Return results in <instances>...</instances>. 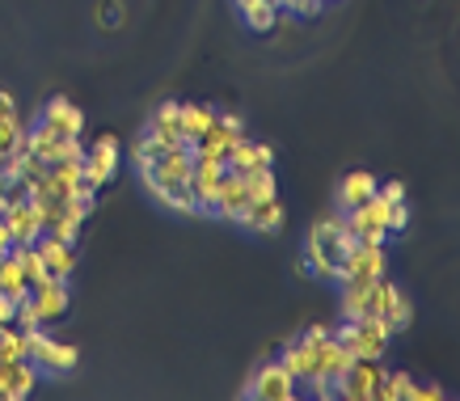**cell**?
Instances as JSON below:
<instances>
[{
  "label": "cell",
  "mask_w": 460,
  "mask_h": 401,
  "mask_svg": "<svg viewBox=\"0 0 460 401\" xmlns=\"http://www.w3.org/2000/svg\"><path fill=\"white\" fill-rule=\"evenodd\" d=\"M9 249H13L17 258H22V271H26V283H30V288H42L47 279H56L51 271H47V263L39 258V249H34V245H9Z\"/></svg>",
  "instance_id": "obj_28"
},
{
  "label": "cell",
  "mask_w": 460,
  "mask_h": 401,
  "mask_svg": "<svg viewBox=\"0 0 460 401\" xmlns=\"http://www.w3.org/2000/svg\"><path fill=\"white\" fill-rule=\"evenodd\" d=\"M34 249H39V258L47 263V271L68 283L72 271H76V245H72V241H59V236H51V233H42L39 241H34Z\"/></svg>",
  "instance_id": "obj_16"
},
{
  "label": "cell",
  "mask_w": 460,
  "mask_h": 401,
  "mask_svg": "<svg viewBox=\"0 0 460 401\" xmlns=\"http://www.w3.org/2000/svg\"><path fill=\"white\" fill-rule=\"evenodd\" d=\"M178 106L181 102H161V106L148 114V127H144V131L153 139H161L165 148H181V144H186V139H181V127H178Z\"/></svg>",
  "instance_id": "obj_19"
},
{
  "label": "cell",
  "mask_w": 460,
  "mask_h": 401,
  "mask_svg": "<svg viewBox=\"0 0 460 401\" xmlns=\"http://www.w3.org/2000/svg\"><path fill=\"white\" fill-rule=\"evenodd\" d=\"M410 228V203L405 199H397V203H389V233H405Z\"/></svg>",
  "instance_id": "obj_34"
},
{
  "label": "cell",
  "mask_w": 460,
  "mask_h": 401,
  "mask_svg": "<svg viewBox=\"0 0 460 401\" xmlns=\"http://www.w3.org/2000/svg\"><path fill=\"white\" fill-rule=\"evenodd\" d=\"M380 372H385V360H350L347 372L338 376L334 385V397L342 401H372L380 385Z\"/></svg>",
  "instance_id": "obj_8"
},
{
  "label": "cell",
  "mask_w": 460,
  "mask_h": 401,
  "mask_svg": "<svg viewBox=\"0 0 460 401\" xmlns=\"http://www.w3.org/2000/svg\"><path fill=\"white\" fill-rule=\"evenodd\" d=\"M283 203H279V194H270V199H258V203H250V211H245V228L258 236H275L283 228Z\"/></svg>",
  "instance_id": "obj_18"
},
{
  "label": "cell",
  "mask_w": 460,
  "mask_h": 401,
  "mask_svg": "<svg viewBox=\"0 0 460 401\" xmlns=\"http://www.w3.org/2000/svg\"><path fill=\"white\" fill-rule=\"evenodd\" d=\"M30 300H34V308H39V321L42 325H51V321H59L64 313H68V283L64 279H47L42 288H30Z\"/></svg>",
  "instance_id": "obj_17"
},
{
  "label": "cell",
  "mask_w": 460,
  "mask_h": 401,
  "mask_svg": "<svg viewBox=\"0 0 460 401\" xmlns=\"http://www.w3.org/2000/svg\"><path fill=\"white\" fill-rule=\"evenodd\" d=\"M241 136H245V119H241V114H220L216 111V123L190 144V153L228 165V153H233V144H237Z\"/></svg>",
  "instance_id": "obj_6"
},
{
  "label": "cell",
  "mask_w": 460,
  "mask_h": 401,
  "mask_svg": "<svg viewBox=\"0 0 460 401\" xmlns=\"http://www.w3.org/2000/svg\"><path fill=\"white\" fill-rule=\"evenodd\" d=\"M376 174H367V169H350L347 178L338 182V211L347 216L350 208H359L363 199H372L376 194Z\"/></svg>",
  "instance_id": "obj_20"
},
{
  "label": "cell",
  "mask_w": 460,
  "mask_h": 401,
  "mask_svg": "<svg viewBox=\"0 0 460 401\" xmlns=\"http://www.w3.org/2000/svg\"><path fill=\"white\" fill-rule=\"evenodd\" d=\"M224 169L220 161H208V156H195V169H190V194L199 203V216H211V203H216V191L224 182Z\"/></svg>",
  "instance_id": "obj_14"
},
{
  "label": "cell",
  "mask_w": 460,
  "mask_h": 401,
  "mask_svg": "<svg viewBox=\"0 0 460 401\" xmlns=\"http://www.w3.org/2000/svg\"><path fill=\"white\" fill-rule=\"evenodd\" d=\"M211 123H216V106H208V102H181L178 106V127L186 144H195Z\"/></svg>",
  "instance_id": "obj_23"
},
{
  "label": "cell",
  "mask_w": 460,
  "mask_h": 401,
  "mask_svg": "<svg viewBox=\"0 0 460 401\" xmlns=\"http://www.w3.org/2000/svg\"><path fill=\"white\" fill-rule=\"evenodd\" d=\"M338 343L347 346L350 360H385L393 346V334L389 325L380 317H355V321H342L338 330H330Z\"/></svg>",
  "instance_id": "obj_2"
},
{
  "label": "cell",
  "mask_w": 460,
  "mask_h": 401,
  "mask_svg": "<svg viewBox=\"0 0 460 401\" xmlns=\"http://www.w3.org/2000/svg\"><path fill=\"white\" fill-rule=\"evenodd\" d=\"M13 245V236H9V228H4V216H0V249Z\"/></svg>",
  "instance_id": "obj_40"
},
{
  "label": "cell",
  "mask_w": 460,
  "mask_h": 401,
  "mask_svg": "<svg viewBox=\"0 0 460 401\" xmlns=\"http://www.w3.org/2000/svg\"><path fill=\"white\" fill-rule=\"evenodd\" d=\"M245 178V191H250V203L258 199H270V194H279V182H275V165H258L250 174H241Z\"/></svg>",
  "instance_id": "obj_27"
},
{
  "label": "cell",
  "mask_w": 460,
  "mask_h": 401,
  "mask_svg": "<svg viewBox=\"0 0 460 401\" xmlns=\"http://www.w3.org/2000/svg\"><path fill=\"white\" fill-rule=\"evenodd\" d=\"M156 203L169 211H178V216H199V203L195 194H190V182H181V186H169L165 194H156Z\"/></svg>",
  "instance_id": "obj_29"
},
{
  "label": "cell",
  "mask_w": 460,
  "mask_h": 401,
  "mask_svg": "<svg viewBox=\"0 0 460 401\" xmlns=\"http://www.w3.org/2000/svg\"><path fill=\"white\" fill-rule=\"evenodd\" d=\"M13 114H17L13 94H9V89H0V119H13Z\"/></svg>",
  "instance_id": "obj_39"
},
{
  "label": "cell",
  "mask_w": 460,
  "mask_h": 401,
  "mask_svg": "<svg viewBox=\"0 0 460 401\" xmlns=\"http://www.w3.org/2000/svg\"><path fill=\"white\" fill-rule=\"evenodd\" d=\"M4 360H26V334L17 330L13 321L0 325V363Z\"/></svg>",
  "instance_id": "obj_32"
},
{
  "label": "cell",
  "mask_w": 460,
  "mask_h": 401,
  "mask_svg": "<svg viewBox=\"0 0 460 401\" xmlns=\"http://www.w3.org/2000/svg\"><path fill=\"white\" fill-rule=\"evenodd\" d=\"M380 321L389 325V334L397 338L402 330H410V321H414V300L405 296L397 283H389L385 288V305H380Z\"/></svg>",
  "instance_id": "obj_21"
},
{
  "label": "cell",
  "mask_w": 460,
  "mask_h": 401,
  "mask_svg": "<svg viewBox=\"0 0 460 401\" xmlns=\"http://www.w3.org/2000/svg\"><path fill=\"white\" fill-rule=\"evenodd\" d=\"M245 397H258V401H292L296 397V376L288 372L279 360H270V363H262V368L250 376Z\"/></svg>",
  "instance_id": "obj_10"
},
{
  "label": "cell",
  "mask_w": 460,
  "mask_h": 401,
  "mask_svg": "<svg viewBox=\"0 0 460 401\" xmlns=\"http://www.w3.org/2000/svg\"><path fill=\"white\" fill-rule=\"evenodd\" d=\"M51 136L59 139H72V136H81L84 131V114L76 102H68V97H51L47 106H42V119H39Z\"/></svg>",
  "instance_id": "obj_13"
},
{
  "label": "cell",
  "mask_w": 460,
  "mask_h": 401,
  "mask_svg": "<svg viewBox=\"0 0 460 401\" xmlns=\"http://www.w3.org/2000/svg\"><path fill=\"white\" fill-rule=\"evenodd\" d=\"M102 26L106 30L119 26V0H102Z\"/></svg>",
  "instance_id": "obj_38"
},
{
  "label": "cell",
  "mask_w": 460,
  "mask_h": 401,
  "mask_svg": "<svg viewBox=\"0 0 460 401\" xmlns=\"http://www.w3.org/2000/svg\"><path fill=\"white\" fill-rule=\"evenodd\" d=\"M22 199H30V182L9 178V174H0V211L13 208V203H22Z\"/></svg>",
  "instance_id": "obj_33"
},
{
  "label": "cell",
  "mask_w": 460,
  "mask_h": 401,
  "mask_svg": "<svg viewBox=\"0 0 460 401\" xmlns=\"http://www.w3.org/2000/svg\"><path fill=\"white\" fill-rule=\"evenodd\" d=\"M410 385H414V376L410 372H380V385H376V393H372V401H405L410 397Z\"/></svg>",
  "instance_id": "obj_26"
},
{
  "label": "cell",
  "mask_w": 460,
  "mask_h": 401,
  "mask_svg": "<svg viewBox=\"0 0 460 401\" xmlns=\"http://www.w3.org/2000/svg\"><path fill=\"white\" fill-rule=\"evenodd\" d=\"M355 245V236L347 233V220H342V211L338 216H325L308 228V241H305V271L317 279H334L338 263H342V254Z\"/></svg>",
  "instance_id": "obj_1"
},
{
  "label": "cell",
  "mask_w": 460,
  "mask_h": 401,
  "mask_svg": "<svg viewBox=\"0 0 460 401\" xmlns=\"http://www.w3.org/2000/svg\"><path fill=\"white\" fill-rule=\"evenodd\" d=\"M376 194L385 203H397V199H405V182H376Z\"/></svg>",
  "instance_id": "obj_36"
},
{
  "label": "cell",
  "mask_w": 460,
  "mask_h": 401,
  "mask_svg": "<svg viewBox=\"0 0 460 401\" xmlns=\"http://www.w3.org/2000/svg\"><path fill=\"white\" fill-rule=\"evenodd\" d=\"M380 275H389V254H385V245H367V241H355L334 271V279L342 288L347 283H372Z\"/></svg>",
  "instance_id": "obj_4"
},
{
  "label": "cell",
  "mask_w": 460,
  "mask_h": 401,
  "mask_svg": "<svg viewBox=\"0 0 460 401\" xmlns=\"http://www.w3.org/2000/svg\"><path fill=\"white\" fill-rule=\"evenodd\" d=\"M347 233L355 236V241H367V245H389V203L380 199V194H372V199H363L359 208H350L347 216Z\"/></svg>",
  "instance_id": "obj_5"
},
{
  "label": "cell",
  "mask_w": 460,
  "mask_h": 401,
  "mask_svg": "<svg viewBox=\"0 0 460 401\" xmlns=\"http://www.w3.org/2000/svg\"><path fill=\"white\" fill-rule=\"evenodd\" d=\"M237 13L250 30L266 34V30H275V13H279V9H275L270 0H237Z\"/></svg>",
  "instance_id": "obj_24"
},
{
  "label": "cell",
  "mask_w": 460,
  "mask_h": 401,
  "mask_svg": "<svg viewBox=\"0 0 460 401\" xmlns=\"http://www.w3.org/2000/svg\"><path fill=\"white\" fill-rule=\"evenodd\" d=\"M405 401H444V388H439V385H419V380H414Z\"/></svg>",
  "instance_id": "obj_35"
},
{
  "label": "cell",
  "mask_w": 460,
  "mask_h": 401,
  "mask_svg": "<svg viewBox=\"0 0 460 401\" xmlns=\"http://www.w3.org/2000/svg\"><path fill=\"white\" fill-rule=\"evenodd\" d=\"M347 363H350V355H347V346L338 343L334 334H325L317 343V363H313V393L317 397H334V385H338V376L347 372Z\"/></svg>",
  "instance_id": "obj_7"
},
{
  "label": "cell",
  "mask_w": 460,
  "mask_h": 401,
  "mask_svg": "<svg viewBox=\"0 0 460 401\" xmlns=\"http://www.w3.org/2000/svg\"><path fill=\"white\" fill-rule=\"evenodd\" d=\"M250 211V191H245V178L237 169H224V182L216 191V203H211V216H220L228 224H241Z\"/></svg>",
  "instance_id": "obj_11"
},
{
  "label": "cell",
  "mask_w": 460,
  "mask_h": 401,
  "mask_svg": "<svg viewBox=\"0 0 460 401\" xmlns=\"http://www.w3.org/2000/svg\"><path fill=\"white\" fill-rule=\"evenodd\" d=\"M161 153H169V148H165V144H161V139H153V136H148V131H144V136L136 139L131 148H127V156H131V165H136V169L153 165V161H156V156H161Z\"/></svg>",
  "instance_id": "obj_31"
},
{
  "label": "cell",
  "mask_w": 460,
  "mask_h": 401,
  "mask_svg": "<svg viewBox=\"0 0 460 401\" xmlns=\"http://www.w3.org/2000/svg\"><path fill=\"white\" fill-rule=\"evenodd\" d=\"M42 372L30 360H4L0 363V401H26Z\"/></svg>",
  "instance_id": "obj_12"
},
{
  "label": "cell",
  "mask_w": 460,
  "mask_h": 401,
  "mask_svg": "<svg viewBox=\"0 0 460 401\" xmlns=\"http://www.w3.org/2000/svg\"><path fill=\"white\" fill-rule=\"evenodd\" d=\"M26 360L34 363L42 376H68V372H76L81 351L72 343H56V338L39 325V330H26Z\"/></svg>",
  "instance_id": "obj_3"
},
{
  "label": "cell",
  "mask_w": 460,
  "mask_h": 401,
  "mask_svg": "<svg viewBox=\"0 0 460 401\" xmlns=\"http://www.w3.org/2000/svg\"><path fill=\"white\" fill-rule=\"evenodd\" d=\"M17 148H26V127H22V119H0V161L4 156H13Z\"/></svg>",
  "instance_id": "obj_30"
},
{
  "label": "cell",
  "mask_w": 460,
  "mask_h": 401,
  "mask_svg": "<svg viewBox=\"0 0 460 401\" xmlns=\"http://www.w3.org/2000/svg\"><path fill=\"white\" fill-rule=\"evenodd\" d=\"M0 216H4V228L13 236V245H34L42 236V216H39V208H34V199H22L13 208H4Z\"/></svg>",
  "instance_id": "obj_15"
},
{
  "label": "cell",
  "mask_w": 460,
  "mask_h": 401,
  "mask_svg": "<svg viewBox=\"0 0 460 401\" xmlns=\"http://www.w3.org/2000/svg\"><path fill=\"white\" fill-rule=\"evenodd\" d=\"M0 291H9V296H30V283H26V271H22V258H17L13 249L0 258Z\"/></svg>",
  "instance_id": "obj_25"
},
{
  "label": "cell",
  "mask_w": 460,
  "mask_h": 401,
  "mask_svg": "<svg viewBox=\"0 0 460 401\" xmlns=\"http://www.w3.org/2000/svg\"><path fill=\"white\" fill-rule=\"evenodd\" d=\"M258 165H275V148L270 144H258V139L241 136L233 144V153H228V169H237V174H250Z\"/></svg>",
  "instance_id": "obj_22"
},
{
  "label": "cell",
  "mask_w": 460,
  "mask_h": 401,
  "mask_svg": "<svg viewBox=\"0 0 460 401\" xmlns=\"http://www.w3.org/2000/svg\"><path fill=\"white\" fill-rule=\"evenodd\" d=\"M17 313V296H9V291H0V325H9Z\"/></svg>",
  "instance_id": "obj_37"
},
{
  "label": "cell",
  "mask_w": 460,
  "mask_h": 401,
  "mask_svg": "<svg viewBox=\"0 0 460 401\" xmlns=\"http://www.w3.org/2000/svg\"><path fill=\"white\" fill-rule=\"evenodd\" d=\"M119 161H123L119 139H114V136H98V139H93V148H84V186L98 194L102 186L114 178Z\"/></svg>",
  "instance_id": "obj_9"
}]
</instances>
